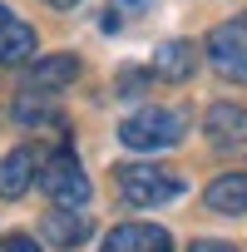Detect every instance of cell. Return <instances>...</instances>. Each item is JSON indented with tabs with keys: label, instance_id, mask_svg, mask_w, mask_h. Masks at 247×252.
Returning <instances> with one entry per match:
<instances>
[{
	"label": "cell",
	"instance_id": "9a60e30c",
	"mask_svg": "<svg viewBox=\"0 0 247 252\" xmlns=\"http://www.w3.org/2000/svg\"><path fill=\"white\" fill-rule=\"evenodd\" d=\"M119 89H124V94H139V89H144V74H139V69H124V74H119Z\"/></svg>",
	"mask_w": 247,
	"mask_h": 252
},
{
	"label": "cell",
	"instance_id": "7a4b0ae2",
	"mask_svg": "<svg viewBox=\"0 0 247 252\" xmlns=\"http://www.w3.org/2000/svg\"><path fill=\"white\" fill-rule=\"evenodd\" d=\"M114 178H119L124 203H134V208H158L183 193V178L168 168H154V163H124V168H114Z\"/></svg>",
	"mask_w": 247,
	"mask_h": 252
},
{
	"label": "cell",
	"instance_id": "277c9868",
	"mask_svg": "<svg viewBox=\"0 0 247 252\" xmlns=\"http://www.w3.org/2000/svg\"><path fill=\"white\" fill-rule=\"evenodd\" d=\"M40 188H45L60 208H84V203H89V178H84V168H79L74 154H55V158H45V168H40Z\"/></svg>",
	"mask_w": 247,
	"mask_h": 252
},
{
	"label": "cell",
	"instance_id": "5b68a950",
	"mask_svg": "<svg viewBox=\"0 0 247 252\" xmlns=\"http://www.w3.org/2000/svg\"><path fill=\"white\" fill-rule=\"evenodd\" d=\"M104 252H173V237L154 222H119L104 237Z\"/></svg>",
	"mask_w": 247,
	"mask_h": 252
},
{
	"label": "cell",
	"instance_id": "6da1fadb",
	"mask_svg": "<svg viewBox=\"0 0 247 252\" xmlns=\"http://www.w3.org/2000/svg\"><path fill=\"white\" fill-rule=\"evenodd\" d=\"M183 129H188V119L178 109H139L119 124V139L139 154H154V149H173L183 139Z\"/></svg>",
	"mask_w": 247,
	"mask_h": 252
},
{
	"label": "cell",
	"instance_id": "ac0fdd59",
	"mask_svg": "<svg viewBox=\"0 0 247 252\" xmlns=\"http://www.w3.org/2000/svg\"><path fill=\"white\" fill-rule=\"evenodd\" d=\"M0 15H5V10H0Z\"/></svg>",
	"mask_w": 247,
	"mask_h": 252
},
{
	"label": "cell",
	"instance_id": "52a82bcc",
	"mask_svg": "<svg viewBox=\"0 0 247 252\" xmlns=\"http://www.w3.org/2000/svg\"><path fill=\"white\" fill-rule=\"evenodd\" d=\"M193 69H198V50H193V40H163V45L154 50V74H158V79L183 84Z\"/></svg>",
	"mask_w": 247,
	"mask_h": 252
},
{
	"label": "cell",
	"instance_id": "30bf717a",
	"mask_svg": "<svg viewBox=\"0 0 247 252\" xmlns=\"http://www.w3.org/2000/svg\"><path fill=\"white\" fill-rule=\"evenodd\" d=\"M35 55V30L15 15H0V64H25Z\"/></svg>",
	"mask_w": 247,
	"mask_h": 252
},
{
	"label": "cell",
	"instance_id": "2e32d148",
	"mask_svg": "<svg viewBox=\"0 0 247 252\" xmlns=\"http://www.w3.org/2000/svg\"><path fill=\"white\" fill-rule=\"evenodd\" d=\"M188 252H237V247H227V242H213V237H203V242H193Z\"/></svg>",
	"mask_w": 247,
	"mask_h": 252
},
{
	"label": "cell",
	"instance_id": "ba28073f",
	"mask_svg": "<svg viewBox=\"0 0 247 252\" xmlns=\"http://www.w3.org/2000/svg\"><path fill=\"white\" fill-rule=\"evenodd\" d=\"M35 183V149H10L0 158V198H20Z\"/></svg>",
	"mask_w": 247,
	"mask_h": 252
},
{
	"label": "cell",
	"instance_id": "9c48e42d",
	"mask_svg": "<svg viewBox=\"0 0 247 252\" xmlns=\"http://www.w3.org/2000/svg\"><path fill=\"white\" fill-rule=\"evenodd\" d=\"M203 203H208L213 213H247V173H222V178H213L208 193H203Z\"/></svg>",
	"mask_w": 247,
	"mask_h": 252
},
{
	"label": "cell",
	"instance_id": "3957f363",
	"mask_svg": "<svg viewBox=\"0 0 247 252\" xmlns=\"http://www.w3.org/2000/svg\"><path fill=\"white\" fill-rule=\"evenodd\" d=\"M208 64L222 79L247 84V15H237V20H227L208 35Z\"/></svg>",
	"mask_w": 247,
	"mask_h": 252
},
{
	"label": "cell",
	"instance_id": "7c38bea8",
	"mask_svg": "<svg viewBox=\"0 0 247 252\" xmlns=\"http://www.w3.org/2000/svg\"><path fill=\"white\" fill-rule=\"evenodd\" d=\"M45 237H50L55 247H79V242L89 237V218H84V213H74V208L50 213V218H45Z\"/></svg>",
	"mask_w": 247,
	"mask_h": 252
},
{
	"label": "cell",
	"instance_id": "e0dca14e",
	"mask_svg": "<svg viewBox=\"0 0 247 252\" xmlns=\"http://www.w3.org/2000/svg\"><path fill=\"white\" fill-rule=\"evenodd\" d=\"M50 5H60V10H69V5H79V0H50Z\"/></svg>",
	"mask_w": 247,
	"mask_h": 252
},
{
	"label": "cell",
	"instance_id": "4fadbf2b",
	"mask_svg": "<svg viewBox=\"0 0 247 252\" xmlns=\"http://www.w3.org/2000/svg\"><path fill=\"white\" fill-rule=\"evenodd\" d=\"M15 119H25V124H55L60 114H55L50 104H35V99H15Z\"/></svg>",
	"mask_w": 247,
	"mask_h": 252
},
{
	"label": "cell",
	"instance_id": "8992f818",
	"mask_svg": "<svg viewBox=\"0 0 247 252\" xmlns=\"http://www.w3.org/2000/svg\"><path fill=\"white\" fill-rule=\"evenodd\" d=\"M203 129L217 149H237V144H247V109L242 104H213Z\"/></svg>",
	"mask_w": 247,
	"mask_h": 252
},
{
	"label": "cell",
	"instance_id": "8fae6325",
	"mask_svg": "<svg viewBox=\"0 0 247 252\" xmlns=\"http://www.w3.org/2000/svg\"><path fill=\"white\" fill-rule=\"evenodd\" d=\"M74 74H79V60L74 55H45V60H35L30 84L35 89H60V84H74Z\"/></svg>",
	"mask_w": 247,
	"mask_h": 252
},
{
	"label": "cell",
	"instance_id": "5bb4252c",
	"mask_svg": "<svg viewBox=\"0 0 247 252\" xmlns=\"http://www.w3.org/2000/svg\"><path fill=\"white\" fill-rule=\"evenodd\" d=\"M0 252H40V242L25 232H10V237H0Z\"/></svg>",
	"mask_w": 247,
	"mask_h": 252
}]
</instances>
